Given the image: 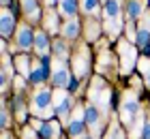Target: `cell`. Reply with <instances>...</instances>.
<instances>
[{
    "label": "cell",
    "instance_id": "obj_32",
    "mask_svg": "<svg viewBox=\"0 0 150 139\" xmlns=\"http://www.w3.org/2000/svg\"><path fill=\"white\" fill-rule=\"evenodd\" d=\"M13 83L17 86V90H22V88H24V79H22V77H15V81H13Z\"/></svg>",
    "mask_w": 150,
    "mask_h": 139
},
{
    "label": "cell",
    "instance_id": "obj_10",
    "mask_svg": "<svg viewBox=\"0 0 150 139\" xmlns=\"http://www.w3.org/2000/svg\"><path fill=\"white\" fill-rule=\"evenodd\" d=\"M35 34H37V32H32V28H30L28 24H19L17 37H15V45H17L22 52L32 49V47H35Z\"/></svg>",
    "mask_w": 150,
    "mask_h": 139
},
{
    "label": "cell",
    "instance_id": "obj_24",
    "mask_svg": "<svg viewBox=\"0 0 150 139\" xmlns=\"http://www.w3.org/2000/svg\"><path fill=\"white\" fill-rule=\"evenodd\" d=\"M79 9L84 15H97L99 13V0H79Z\"/></svg>",
    "mask_w": 150,
    "mask_h": 139
},
{
    "label": "cell",
    "instance_id": "obj_34",
    "mask_svg": "<svg viewBox=\"0 0 150 139\" xmlns=\"http://www.w3.org/2000/svg\"><path fill=\"white\" fill-rule=\"evenodd\" d=\"M2 6H4V9H9V0H2Z\"/></svg>",
    "mask_w": 150,
    "mask_h": 139
},
{
    "label": "cell",
    "instance_id": "obj_7",
    "mask_svg": "<svg viewBox=\"0 0 150 139\" xmlns=\"http://www.w3.org/2000/svg\"><path fill=\"white\" fill-rule=\"evenodd\" d=\"M86 114H84V105H77L75 107V111L71 114L69 118V135L73 139H79L84 137V131H86Z\"/></svg>",
    "mask_w": 150,
    "mask_h": 139
},
{
    "label": "cell",
    "instance_id": "obj_17",
    "mask_svg": "<svg viewBox=\"0 0 150 139\" xmlns=\"http://www.w3.org/2000/svg\"><path fill=\"white\" fill-rule=\"evenodd\" d=\"M39 133H41L43 139H58L60 137V124L54 122V120H47V122H43V126L39 128Z\"/></svg>",
    "mask_w": 150,
    "mask_h": 139
},
{
    "label": "cell",
    "instance_id": "obj_29",
    "mask_svg": "<svg viewBox=\"0 0 150 139\" xmlns=\"http://www.w3.org/2000/svg\"><path fill=\"white\" fill-rule=\"evenodd\" d=\"M24 139H37V133H35V131H30V128H26L24 131Z\"/></svg>",
    "mask_w": 150,
    "mask_h": 139
},
{
    "label": "cell",
    "instance_id": "obj_3",
    "mask_svg": "<svg viewBox=\"0 0 150 139\" xmlns=\"http://www.w3.org/2000/svg\"><path fill=\"white\" fill-rule=\"evenodd\" d=\"M88 99H90V103L92 105H97V107H101V111H105L110 109V99H112V90H110V86L101 79V77H94L92 79V86H90V90H88Z\"/></svg>",
    "mask_w": 150,
    "mask_h": 139
},
{
    "label": "cell",
    "instance_id": "obj_30",
    "mask_svg": "<svg viewBox=\"0 0 150 139\" xmlns=\"http://www.w3.org/2000/svg\"><path fill=\"white\" fill-rule=\"evenodd\" d=\"M144 139H150V118H146V126H144Z\"/></svg>",
    "mask_w": 150,
    "mask_h": 139
},
{
    "label": "cell",
    "instance_id": "obj_14",
    "mask_svg": "<svg viewBox=\"0 0 150 139\" xmlns=\"http://www.w3.org/2000/svg\"><path fill=\"white\" fill-rule=\"evenodd\" d=\"M13 30H15V15L11 13V9H4L2 6V15H0V32H2V39H9Z\"/></svg>",
    "mask_w": 150,
    "mask_h": 139
},
{
    "label": "cell",
    "instance_id": "obj_25",
    "mask_svg": "<svg viewBox=\"0 0 150 139\" xmlns=\"http://www.w3.org/2000/svg\"><path fill=\"white\" fill-rule=\"evenodd\" d=\"M43 24H45V28L50 32H56L58 30V13L54 11V9H50V11H47V15H45V22Z\"/></svg>",
    "mask_w": 150,
    "mask_h": 139
},
{
    "label": "cell",
    "instance_id": "obj_4",
    "mask_svg": "<svg viewBox=\"0 0 150 139\" xmlns=\"http://www.w3.org/2000/svg\"><path fill=\"white\" fill-rule=\"evenodd\" d=\"M142 114V107H139V101H137V94L133 90H127L125 96H122V103H120V120L131 126L133 120Z\"/></svg>",
    "mask_w": 150,
    "mask_h": 139
},
{
    "label": "cell",
    "instance_id": "obj_23",
    "mask_svg": "<svg viewBox=\"0 0 150 139\" xmlns=\"http://www.w3.org/2000/svg\"><path fill=\"white\" fill-rule=\"evenodd\" d=\"M54 56H56V60H67L69 58V47L62 39H56L54 41Z\"/></svg>",
    "mask_w": 150,
    "mask_h": 139
},
{
    "label": "cell",
    "instance_id": "obj_26",
    "mask_svg": "<svg viewBox=\"0 0 150 139\" xmlns=\"http://www.w3.org/2000/svg\"><path fill=\"white\" fill-rule=\"evenodd\" d=\"M9 75H11V62H9V56L4 52V58H2V90H6V86H9Z\"/></svg>",
    "mask_w": 150,
    "mask_h": 139
},
{
    "label": "cell",
    "instance_id": "obj_13",
    "mask_svg": "<svg viewBox=\"0 0 150 139\" xmlns=\"http://www.w3.org/2000/svg\"><path fill=\"white\" fill-rule=\"evenodd\" d=\"M125 11H127V19L129 22H135V19H139L146 13V2L144 0H127Z\"/></svg>",
    "mask_w": 150,
    "mask_h": 139
},
{
    "label": "cell",
    "instance_id": "obj_21",
    "mask_svg": "<svg viewBox=\"0 0 150 139\" xmlns=\"http://www.w3.org/2000/svg\"><path fill=\"white\" fill-rule=\"evenodd\" d=\"M60 32H62L64 39H75L79 34V22H77V19H69V22H64V26L60 28Z\"/></svg>",
    "mask_w": 150,
    "mask_h": 139
},
{
    "label": "cell",
    "instance_id": "obj_2",
    "mask_svg": "<svg viewBox=\"0 0 150 139\" xmlns=\"http://www.w3.org/2000/svg\"><path fill=\"white\" fill-rule=\"evenodd\" d=\"M105 15V32L112 39H116L122 30V2L120 0H107L103 6Z\"/></svg>",
    "mask_w": 150,
    "mask_h": 139
},
{
    "label": "cell",
    "instance_id": "obj_20",
    "mask_svg": "<svg viewBox=\"0 0 150 139\" xmlns=\"http://www.w3.org/2000/svg\"><path fill=\"white\" fill-rule=\"evenodd\" d=\"M35 49H37V54H41V58L47 56V52H50V39H47L45 32L35 34Z\"/></svg>",
    "mask_w": 150,
    "mask_h": 139
},
{
    "label": "cell",
    "instance_id": "obj_9",
    "mask_svg": "<svg viewBox=\"0 0 150 139\" xmlns=\"http://www.w3.org/2000/svg\"><path fill=\"white\" fill-rule=\"evenodd\" d=\"M118 54H120V64H122V73H129L137 62V52L133 45H129L127 41H118Z\"/></svg>",
    "mask_w": 150,
    "mask_h": 139
},
{
    "label": "cell",
    "instance_id": "obj_11",
    "mask_svg": "<svg viewBox=\"0 0 150 139\" xmlns=\"http://www.w3.org/2000/svg\"><path fill=\"white\" fill-rule=\"evenodd\" d=\"M135 45L144 52H150V13H144V22L137 28V37H135Z\"/></svg>",
    "mask_w": 150,
    "mask_h": 139
},
{
    "label": "cell",
    "instance_id": "obj_35",
    "mask_svg": "<svg viewBox=\"0 0 150 139\" xmlns=\"http://www.w3.org/2000/svg\"><path fill=\"white\" fill-rule=\"evenodd\" d=\"M79 139H94V137H88V135H84V137H79Z\"/></svg>",
    "mask_w": 150,
    "mask_h": 139
},
{
    "label": "cell",
    "instance_id": "obj_18",
    "mask_svg": "<svg viewBox=\"0 0 150 139\" xmlns=\"http://www.w3.org/2000/svg\"><path fill=\"white\" fill-rule=\"evenodd\" d=\"M60 4V15L67 19H75V13H77V0H58Z\"/></svg>",
    "mask_w": 150,
    "mask_h": 139
},
{
    "label": "cell",
    "instance_id": "obj_28",
    "mask_svg": "<svg viewBox=\"0 0 150 139\" xmlns=\"http://www.w3.org/2000/svg\"><path fill=\"white\" fill-rule=\"evenodd\" d=\"M105 139H125V135H122V128L118 126V122H114L110 126V133L105 135Z\"/></svg>",
    "mask_w": 150,
    "mask_h": 139
},
{
    "label": "cell",
    "instance_id": "obj_19",
    "mask_svg": "<svg viewBox=\"0 0 150 139\" xmlns=\"http://www.w3.org/2000/svg\"><path fill=\"white\" fill-rule=\"evenodd\" d=\"M22 6H24V13H26L28 19H32V22H39L41 19V11H39L37 0H22Z\"/></svg>",
    "mask_w": 150,
    "mask_h": 139
},
{
    "label": "cell",
    "instance_id": "obj_36",
    "mask_svg": "<svg viewBox=\"0 0 150 139\" xmlns=\"http://www.w3.org/2000/svg\"><path fill=\"white\" fill-rule=\"evenodd\" d=\"M105 2H107V0H105Z\"/></svg>",
    "mask_w": 150,
    "mask_h": 139
},
{
    "label": "cell",
    "instance_id": "obj_22",
    "mask_svg": "<svg viewBox=\"0 0 150 139\" xmlns=\"http://www.w3.org/2000/svg\"><path fill=\"white\" fill-rule=\"evenodd\" d=\"M15 66H17V73L22 75L24 79H30V66H28V56H17V58H15Z\"/></svg>",
    "mask_w": 150,
    "mask_h": 139
},
{
    "label": "cell",
    "instance_id": "obj_33",
    "mask_svg": "<svg viewBox=\"0 0 150 139\" xmlns=\"http://www.w3.org/2000/svg\"><path fill=\"white\" fill-rule=\"evenodd\" d=\"M45 4H47V9H52V6L56 4V0H45Z\"/></svg>",
    "mask_w": 150,
    "mask_h": 139
},
{
    "label": "cell",
    "instance_id": "obj_5",
    "mask_svg": "<svg viewBox=\"0 0 150 139\" xmlns=\"http://www.w3.org/2000/svg\"><path fill=\"white\" fill-rule=\"evenodd\" d=\"M52 83H54L58 90L75 88L73 73L69 71V66L64 64V60H54V64H52Z\"/></svg>",
    "mask_w": 150,
    "mask_h": 139
},
{
    "label": "cell",
    "instance_id": "obj_12",
    "mask_svg": "<svg viewBox=\"0 0 150 139\" xmlns=\"http://www.w3.org/2000/svg\"><path fill=\"white\" fill-rule=\"evenodd\" d=\"M75 75L77 77H86L88 71H90V52H88V47H79L77 56H75Z\"/></svg>",
    "mask_w": 150,
    "mask_h": 139
},
{
    "label": "cell",
    "instance_id": "obj_6",
    "mask_svg": "<svg viewBox=\"0 0 150 139\" xmlns=\"http://www.w3.org/2000/svg\"><path fill=\"white\" fill-rule=\"evenodd\" d=\"M71 107H73V99L67 94V90H56V92H54V109H56L58 118L64 124H69Z\"/></svg>",
    "mask_w": 150,
    "mask_h": 139
},
{
    "label": "cell",
    "instance_id": "obj_16",
    "mask_svg": "<svg viewBox=\"0 0 150 139\" xmlns=\"http://www.w3.org/2000/svg\"><path fill=\"white\" fill-rule=\"evenodd\" d=\"M144 126H146V116H144V111L133 120V124L129 126V137L131 139H142L144 137Z\"/></svg>",
    "mask_w": 150,
    "mask_h": 139
},
{
    "label": "cell",
    "instance_id": "obj_1",
    "mask_svg": "<svg viewBox=\"0 0 150 139\" xmlns=\"http://www.w3.org/2000/svg\"><path fill=\"white\" fill-rule=\"evenodd\" d=\"M30 111L32 116L37 118H47L50 120L54 109V92L50 88H39L35 94H32V101H30Z\"/></svg>",
    "mask_w": 150,
    "mask_h": 139
},
{
    "label": "cell",
    "instance_id": "obj_31",
    "mask_svg": "<svg viewBox=\"0 0 150 139\" xmlns=\"http://www.w3.org/2000/svg\"><path fill=\"white\" fill-rule=\"evenodd\" d=\"M2 126H9V111L2 109Z\"/></svg>",
    "mask_w": 150,
    "mask_h": 139
},
{
    "label": "cell",
    "instance_id": "obj_27",
    "mask_svg": "<svg viewBox=\"0 0 150 139\" xmlns=\"http://www.w3.org/2000/svg\"><path fill=\"white\" fill-rule=\"evenodd\" d=\"M137 66H139L142 75H144V81H146V86H150V58H142V60L137 62Z\"/></svg>",
    "mask_w": 150,
    "mask_h": 139
},
{
    "label": "cell",
    "instance_id": "obj_15",
    "mask_svg": "<svg viewBox=\"0 0 150 139\" xmlns=\"http://www.w3.org/2000/svg\"><path fill=\"white\" fill-rule=\"evenodd\" d=\"M47 77H50V68H47L43 62H32V66H30V81L35 83V86H41Z\"/></svg>",
    "mask_w": 150,
    "mask_h": 139
},
{
    "label": "cell",
    "instance_id": "obj_8",
    "mask_svg": "<svg viewBox=\"0 0 150 139\" xmlns=\"http://www.w3.org/2000/svg\"><path fill=\"white\" fill-rule=\"evenodd\" d=\"M84 114H86V124L90 126L94 137L101 135V128H103V111H99V107L92 105V103H86L84 105Z\"/></svg>",
    "mask_w": 150,
    "mask_h": 139
}]
</instances>
